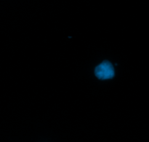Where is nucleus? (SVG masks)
Returning <instances> with one entry per match:
<instances>
[{
    "label": "nucleus",
    "mask_w": 149,
    "mask_h": 142,
    "mask_svg": "<svg viewBox=\"0 0 149 142\" xmlns=\"http://www.w3.org/2000/svg\"><path fill=\"white\" fill-rule=\"evenodd\" d=\"M95 74L99 80H109L114 77V69L110 61H104L96 67Z\"/></svg>",
    "instance_id": "1"
}]
</instances>
